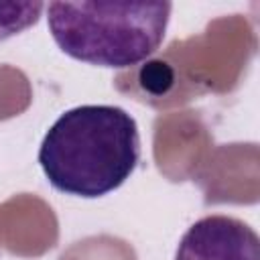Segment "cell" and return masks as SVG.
I'll return each mask as SVG.
<instances>
[{
	"label": "cell",
	"mask_w": 260,
	"mask_h": 260,
	"mask_svg": "<svg viewBox=\"0 0 260 260\" xmlns=\"http://www.w3.org/2000/svg\"><path fill=\"white\" fill-rule=\"evenodd\" d=\"M140 160L136 120L118 106H77L47 130L39 162L49 183L85 199L118 189Z\"/></svg>",
	"instance_id": "1"
},
{
	"label": "cell",
	"mask_w": 260,
	"mask_h": 260,
	"mask_svg": "<svg viewBox=\"0 0 260 260\" xmlns=\"http://www.w3.org/2000/svg\"><path fill=\"white\" fill-rule=\"evenodd\" d=\"M171 8V2H51L47 22L65 55L122 69L160 47Z\"/></svg>",
	"instance_id": "2"
},
{
	"label": "cell",
	"mask_w": 260,
	"mask_h": 260,
	"mask_svg": "<svg viewBox=\"0 0 260 260\" xmlns=\"http://www.w3.org/2000/svg\"><path fill=\"white\" fill-rule=\"evenodd\" d=\"M175 260H260V238L238 217L205 215L183 234Z\"/></svg>",
	"instance_id": "3"
}]
</instances>
